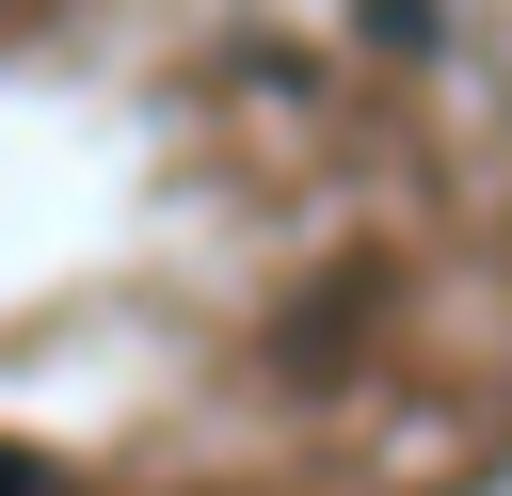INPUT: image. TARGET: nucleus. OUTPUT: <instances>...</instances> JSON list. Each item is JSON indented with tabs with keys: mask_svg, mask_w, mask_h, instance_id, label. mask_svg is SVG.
Segmentation results:
<instances>
[{
	"mask_svg": "<svg viewBox=\"0 0 512 496\" xmlns=\"http://www.w3.org/2000/svg\"><path fill=\"white\" fill-rule=\"evenodd\" d=\"M0 496H64V464H32V448H0Z\"/></svg>",
	"mask_w": 512,
	"mask_h": 496,
	"instance_id": "f257e3e1",
	"label": "nucleus"
}]
</instances>
